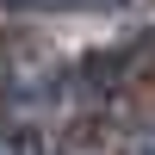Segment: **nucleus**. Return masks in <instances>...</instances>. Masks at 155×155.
<instances>
[{
	"label": "nucleus",
	"instance_id": "obj_1",
	"mask_svg": "<svg viewBox=\"0 0 155 155\" xmlns=\"http://www.w3.org/2000/svg\"><path fill=\"white\" fill-rule=\"evenodd\" d=\"M0 6H19V12H112L118 0H0Z\"/></svg>",
	"mask_w": 155,
	"mask_h": 155
},
{
	"label": "nucleus",
	"instance_id": "obj_2",
	"mask_svg": "<svg viewBox=\"0 0 155 155\" xmlns=\"http://www.w3.org/2000/svg\"><path fill=\"white\" fill-rule=\"evenodd\" d=\"M0 155H44V137L19 130V124H0Z\"/></svg>",
	"mask_w": 155,
	"mask_h": 155
},
{
	"label": "nucleus",
	"instance_id": "obj_3",
	"mask_svg": "<svg viewBox=\"0 0 155 155\" xmlns=\"http://www.w3.org/2000/svg\"><path fill=\"white\" fill-rule=\"evenodd\" d=\"M130 155H155V130H143V137H137V143H130Z\"/></svg>",
	"mask_w": 155,
	"mask_h": 155
}]
</instances>
